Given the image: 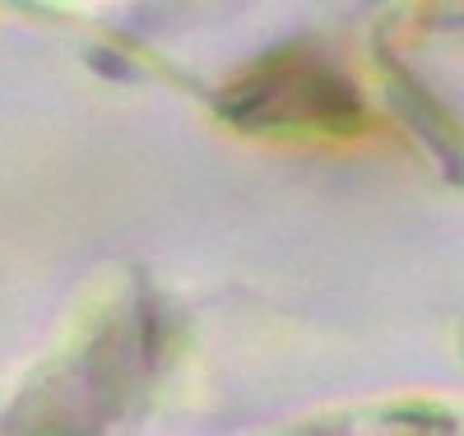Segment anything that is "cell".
Listing matches in <instances>:
<instances>
[{"mask_svg": "<svg viewBox=\"0 0 464 436\" xmlns=\"http://www.w3.org/2000/svg\"><path fill=\"white\" fill-rule=\"evenodd\" d=\"M223 111L246 131H353L362 121L358 93L325 65H312L306 56H284L251 70L237 89L223 98Z\"/></svg>", "mask_w": 464, "mask_h": 436, "instance_id": "cell-1", "label": "cell"}]
</instances>
